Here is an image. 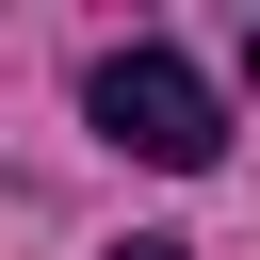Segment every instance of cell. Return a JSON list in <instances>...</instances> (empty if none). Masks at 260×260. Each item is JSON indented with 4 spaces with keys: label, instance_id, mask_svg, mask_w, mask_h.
<instances>
[{
    "label": "cell",
    "instance_id": "2",
    "mask_svg": "<svg viewBox=\"0 0 260 260\" xmlns=\"http://www.w3.org/2000/svg\"><path fill=\"white\" fill-rule=\"evenodd\" d=\"M114 260H195V244H162V228H146V244H114Z\"/></svg>",
    "mask_w": 260,
    "mask_h": 260
},
{
    "label": "cell",
    "instance_id": "1",
    "mask_svg": "<svg viewBox=\"0 0 260 260\" xmlns=\"http://www.w3.org/2000/svg\"><path fill=\"white\" fill-rule=\"evenodd\" d=\"M81 114H98V146H130V162H162V179H211L228 162V98L162 49V32H130V49H98V81H81Z\"/></svg>",
    "mask_w": 260,
    "mask_h": 260
},
{
    "label": "cell",
    "instance_id": "3",
    "mask_svg": "<svg viewBox=\"0 0 260 260\" xmlns=\"http://www.w3.org/2000/svg\"><path fill=\"white\" fill-rule=\"evenodd\" d=\"M244 81H260V16H244Z\"/></svg>",
    "mask_w": 260,
    "mask_h": 260
}]
</instances>
